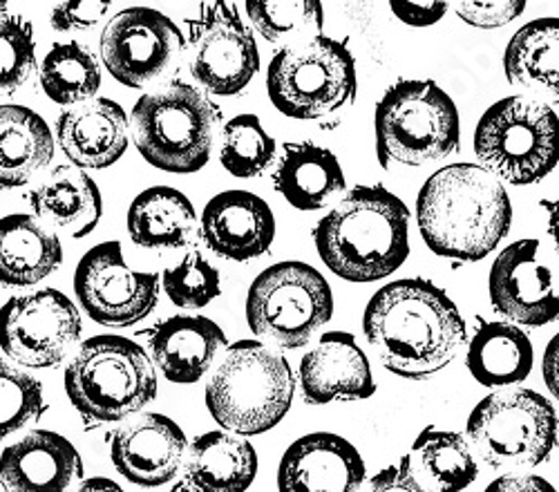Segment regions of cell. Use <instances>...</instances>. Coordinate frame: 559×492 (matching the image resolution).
<instances>
[{
    "instance_id": "bcb514c9",
    "label": "cell",
    "mask_w": 559,
    "mask_h": 492,
    "mask_svg": "<svg viewBox=\"0 0 559 492\" xmlns=\"http://www.w3.org/2000/svg\"><path fill=\"white\" fill-rule=\"evenodd\" d=\"M548 233L559 251V200L548 204Z\"/></svg>"
},
{
    "instance_id": "f35d334b",
    "label": "cell",
    "mask_w": 559,
    "mask_h": 492,
    "mask_svg": "<svg viewBox=\"0 0 559 492\" xmlns=\"http://www.w3.org/2000/svg\"><path fill=\"white\" fill-rule=\"evenodd\" d=\"M461 21L479 29H497L515 19L526 10L524 0H497V3H456L454 5Z\"/></svg>"
},
{
    "instance_id": "7402d4cb",
    "label": "cell",
    "mask_w": 559,
    "mask_h": 492,
    "mask_svg": "<svg viewBox=\"0 0 559 492\" xmlns=\"http://www.w3.org/2000/svg\"><path fill=\"white\" fill-rule=\"evenodd\" d=\"M130 121L110 99H92L68 108L57 121V142L76 168H108L128 148Z\"/></svg>"
},
{
    "instance_id": "83f0119b",
    "label": "cell",
    "mask_w": 559,
    "mask_h": 492,
    "mask_svg": "<svg viewBox=\"0 0 559 492\" xmlns=\"http://www.w3.org/2000/svg\"><path fill=\"white\" fill-rule=\"evenodd\" d=\"M52 157L55 134L38 112L25 106H0V191L29 184Z\"/></svg>"
},
{
    "instance_id": "484cf974",
    "label": "cell",
    "mask_w": 559,
    "mask_h": 492,
    "mask_svg": "<svg viewBox=\"0 0 559 492\" xmlns=\"http://www.w3.org/2000/svg\"><path fill=\"white\" fill-rule=\"evenodd\" d=\"M63 262L59 238L34 215L0 219V283L32 287L52 276Z\"/></svg>"
},
{
    "instance_id": "d4e9b609",
    "label": "cell",
    "mask_w": 559,
    "mask_h": 492,
    "mask_svg": "<svg viewBox=\"0 0 559 492\" xmlns=\"http://www.w3.org/2000/svg\"><path fill=\"white\" fill-rule=\"evenodd\" d=\"M273 184L294 208L320 211L345 191V172L330 148L298 142L285 146Z\"/></svg>"
},
{
    "instance_id": "6da1fadb",
    "label": "cell",
    "mask_w": 559,
    "mask_h": 492,
    "mask_svg": "<svg viewBox=\"0 0 559 492\" xmlns=\"http://www.w3.org/2000/svg\"><path fill=\"white\" fill-rule=\"evenodd\" d=\"M362 332L388 372L426 381L465 343V323L448 293L426 278L394 280L367 302Z\"/></svg>"
},
{
    "instance_id": "4fadbf2b",
    "label": "cell",
    "mask_w": 559,
    "mask_h": 492,
    "mask_svg": "<svg viewBox=\"0 0 559 492\" xmlns=\"http://www.w3.org/2000/svg\"><path fill=\"white\" fill-rule=\"evenodd\" d=\"M81 338V316L59 289L16 296L0 309V347L14 363L48 370L66 361Z\"/></svg>"
},
{
    "instance_id": "9a60e30c",
    "label": "cell",
    "mask_w": 559,
    "mask_h": 492,
    "mask_svg": "<svg viewBox=\"0 0 559 492\" xmlns=\"http://www.w3.org/2000/svg\"><path fill=\"white\" fill-rule=\"evenodd\" d=\"M99 52L115 81L142 89L175 68L183 52V36L166 14L128 8L104 27Z\"/></svg>"
},
{
    "instance_id": "52a82bcc",
    "label": "cell",
    "mask_w": 559,
    "mask_h": 492,
    "mask_svg": "<svg viewBox=\"0 0 559 492\" xmlns=\"http://www.w3.org/2000/svg\"><path fill=\"white\" fill-rule=\"evenodd\" d=\"M66 392L85 419L110 423L144 410L157 394V376L144 347L123 336H95L68 365Z\"/></svg>"
},
{
    "instance_id": "60d3db41",
    "label": "cell",
    "mask_w": 559,
    "mask_h": 492,
    "mask_svg": "<svg viewBox=\"0 0 559 492\" xmlns=\"http://www.w3.org/2000/svg\"><path fill=\"white\" fill-rule=\"evenodd\" d=\"M367 492H432L412 470V459L403 457L396 466H388L369 479Z\"/></svg>"
},
{
    "instance_id": "8992f818",
    "label": "cell",
    "mask_w": 559,
    "mask_h": 492,
    "mask_svg": "<svg viewBox=\"0 0 559 492\" xmlns=\"http://www.w3.org/2000/svg\"><path fill=\"white\" fill-rule=\"evenodd\" d=\"M374 130L383 168H416L445 159L461 146L459 110L435 81L401 79L390 85L377 106Z\"/></svg>"
},
{
    "instance_id": "b9f144b4",
    "label": "cell",
    "mask_w": 559,
    "mask_h": 492,
    "mask_svg": "<svg viewBox=\"0 0 559 492\" xmlns=\"http://www.w3.org/2000/svg\"><path fill=\"white\" fill-rule=\"evenodd\" d=\"M390 10L409 27H430L445 16L448 3H390Z\"/></svg>"
},
{
    "instance_id": "ba28073f",
    "label": "cell",
    "mask_w": 559,
    "mask_h": 492,
    "mask_svg": "<svg viewBox=\"0 0 559 492\" xmlns=\"http://www.w3.org/2000/svg\"><path fill=\"white\" fill-rule=\"evenodd\" d=\"M271 104L292 119H324L349 108L358 93L356 63L345 43L324 34L285 45L266 72Z\"/></svg>"
},
{
    "instance_id": "f546056e",
    "label": "cell",
    "mask_w": 559,
    "mask_h": 492,
    "mask_svg": "<svg viewBox=\"0 0 559 492\" xmlns=\"http://www.w3.org/2000/svg\"><path fill=\"white\" fill-rule=\"evenodd\" d=\"M186 475L198 492H247L258 475L255 447L230 432H206L191 445Z\"/></svg>"
},
{
    "instance_id": "44dd1931",
    "label": "cell",
    "mask_w": 559,
    "mask_h": 492,
    "mask_svg": "<svg viewBox=\"0 0 559 492\" xmlns=\"http://www.w3.org/2000/svg\"><path fill=\"white\" fill-rule=\"evenodd\" d=\"M81 475L76 447L50 430H34L0 455V481L8 492H68Z\"/></svg>"
},
{
    "instance_id": "7bdbcfd3",
    "label": "cell",
    "mask_w": 559,
    "mask_h": 492,
    "mask_svg": "<svg viewBox=\"0 0 559 492\" xmlns=\"http://www.w3.org/2000/svg\"><path fill=\"white\" fill-rule=\"evenodd\" d=\"M484 492H557L552 483L537 475H503Z\"/></svg>"
},
{
    "instance_id": "d590c367",
    "label": "cell",
    "mask_w": 559,
    "mask_h": 492,
    "mask_svg": "<svg viewBox=\"0 0 559 492\" xmlns=\"http://www.w3.org/2000/svg\"><path fill=\"white\" fill-rule=\"evenodd\" d=\"M162 285L179 309H202L222 293L219 272L200 251H191L181 262L166 268Z\"/></svg>"
},
{
    "instance_id": "cb8c5ba5",
    "label": "cell",
    "mask_w": 559,
    "mask_h": 492,
    "mask_svg": "<svg viewBox=\"0 0 559 492\" xmlns=\"http://www.w3.org/2000/svg\"><path fill=\"white\" fill-rule=\"evenodd\" d=\"M34 213L81 240L97 229L104 215V200L95 179L85 170L72 166H57L50 177L29 193Z\"/></svg>"
},
{
    "instance_id": "7dc6e473",
    "label": "cell",
    "mask_w": 559,
    "mask_h": 492,
    "mask_svg": "<svg viewBox=\"0 0 559 492\" xmlns=\"http://www.w3.org/2000/svg\"><path fill=\"white\" fill-rule=\"evenodd\" d=\"M8 8V3H0V12H3Z\"/></svg>"
},
{
    "instance_id": "7a4b0ae2",
    "label": "cell",
    "mask_w": 559,
    "mask_h": 492,
    "mask_svg": "<svg viewBox=\"0 0 559 492\" xmlns=\"http://www.w3.org/2000/svg\"><path fill=\"white\" fill-rule=\"evenodd\" d=\"M424 242L439 257L479 262L510 231L512 204L499 179L477 164H450L428 177L416 200Z\"/></svg>"
},
{
    "instance_id": "c3c4849f",
    "label": "cell",
    "mask_w": 559,
    "mask_h": 492,
    "mask_svg": "<svg viewBox=\"0 0 559 492\" xmlns=\"http://www.w3.org/2000/svg\"><path fill=\"white\" fill-rule=\"evenodd\" d=\"M0 492H5V485H3V481H0Z\"/></svg>"
},
{
    "instance_id": "74e56055",
    "label": "cell",
    "mask_w": 559,
    "mask_h": 492,
    "mask_svg": "<svg viewBox=\"0 0 559 492\" xmlns=\"http://www.w3.org/2000/svg\"><path fill=\"white\" fill-rule=\"evenodd\" d=\"M36 65L32 23L19 14L0 16V95H10L29 79Z\"/></svg>"
},
{
    "instance_id": "ee69618b",
    "label": "cell",
    "mask_w": 559,
    "mask_h": 492,
    "mask_svg": "<svg viewBox=\"0 0 559 492\" xmlns=\"http://www.w3.org/2000/svg\"><path fill=\"white\" fill-rule=\"evenodd\" d=\"M542 372H544V383L548 392L559 400V334H555L544 351V361H542Z\"/></svg>"
},
{
    "instance_id": "603a6c76",
    "label": "cell",
    "mask_w": 559,
    "mask_h": 492,
    "mask_svg": "<svg viewBox=\"0 0 559 492\" xmlns=\"http://www.w3.org/2000/svg\"><path fill=\"white\" fill-rule=\"evenodd\" d=\"M155 365L177 385L198 383L226 347V336L217 323L204 316H175L148 336Z\"/></svg>"
},
{
    "instance_id": "d6a6232c",
    "label": "cell",
    "mask_w": 559,
    "mask_h": 492,
    "mask_svg": "<svg viewBox=\"0 0 559 492\" xmlns=\"http://www.w3.org/2000/svg\"><path fill=\"white\" fill-rule=\"evenodd\" d=\"M414 453L424 475L441 492H463L479 475L473 447L459 432L428 428L418 434Z\"/></svg>"
},
{
    "instance_id": "30bf717a",
    "label": "cell",
    "mask_w": 559,
    "mask_h": 492,
    "mask_svg": "<svg viewBox=\"0 0 559 492\" xmlns=\"http://www.w3.org/2000/svg\"><path fill=\"white\" fill-rule=\"evenodd\" d=\"M468 443L495 470L535 468L557 447L559 419L550 400L533 389L486 396L471 412Z\"/></svg>"
},
{
    "instance_id": "5b68a950",
    "label": "cell",
    "mask_w": 559,
    "mask_h": 492,
    "mask_svg": "<svg viewBox=\"0 0 559 492\" xmlns=\"http://www.w3.org/2000/svg\"><path fill=\"white\" fill-rule=\"evenodd\" d=\"M219 119L202 89L173 81L134 104L130 128L139 155L151 166L189 175L209 164Z\"/></svg>"
},
{
    "instance_id": "f1b7e54d",
    "label": "cell",
    "mask_w": 559,
    "mask_h": 492,
    "mask_svg": "<svg viewBox=\"0 0 559 492\" xmlns=\"http://www.w3.org/2000/svg\"><path fill=\"white\" fill-rule=\"evenodd\" d=\"M130 240L142 249H183L198 233V213L177 189L153 187L139 193L128 208Z\"/></svg>"
},
{
    "instance_id": "7c38bea8",
    "label": "cell",
    "mask_w": 559,
    "mask_h": 492,
    "mask_svg": "<svg viewBox=\"0 0 559 492\" xmlns=\"http://www.w3.org/2000/svg\"><path fill=\"white\" fill-rule=\"evenodd\" d=\"M189 25V68L193 79L215 97H233L253 81L260 52L253 32L230 3H202Z\"/></svg>"
},
{
    "instance_id": "3957f363",
    "label": "cell",
    "mask_w": 559,
    "mask_h": 492,
    "mask_svg": "<svg viewBox=\"0 0 559 492\" xmlns=\"http://www.w3.org/2000/svg\"><path fill=\"white\" fill-rule=\"evenodd\" d=\"M320 260L347 283H377L409 255V211L385 187H356L313 229Z\"/></svg>"
},
{
    "instance_id": "4dcf8cb0",
    "label": "cell",
    "mask_w": 559,
    "mask_h": 492,
    "mask_svg": "<svg viewBox=\"0 0 559 492\" xmlns=\"http://www.w3.org/2000/svg\"><path fill=\"white\" fill-rule=\"evenodd\" d=\"M533 345L528 336L508 323H486L468 347L471 374L484 387H510L528 379L533 370Z\"/></svg>"
},
{
    "instance_id": "836d02e7",
    "label": "cell",
    "mask_w": 559,
    "mask_h": 492,
    "mask_svg": "<svg viewBox=\"0 0 559 492\" xmlns=\"http://www.w3.org/2000/svg\"><path fill=\"white\" fill-rule=\"evenodd\" d=\"M273 159L275 140L262 128V121L255 115H238L224 125L219 161L233 177H258Z\"/></svg>"
},
{
    "instance_id": "4316f807",
    "label": "cell",
    "mask_w": 559,
    "mask_h": 492,
    "mask_svg": "<svg viewBox=\"0 0 559 492\" xmlns=\"http://www.w3.org/2000/svg\"><path fill=\"white\" fill-rule=\"evenodd\" d=\"M503 72L510 85L559 104V19H537L512 34Z\"/></svg>"
},
{
    "instance_id": "ab89813d",
    "label": "cell",
    "mask_w": 559,
    "mask_h": 492,
    "mask_svg": "<svg viewBox=\"0 0 559 492\" xmlns=\"http://www.w3.org/2000/svg\"><path fill=\"white\" fill-rule=\"evenodd\" d=\"M112 3L106 0H83V3H59L52 10L50 23L57 32H83L99 25Z\"/></svg>"
},
{
    "instance_id": "e575fe53",
    "label": "cell",
    "mask_w": 559,
    "mask_h": 492,
    "mask_svg": "<svg viewBox=\"0 0 559 492\" xmlns=\"http://www.w3.org/2000/svg\"><path fill=\"white\" fill-rule=\"evenodd\" d=\"M251 25L269 43H296L318 36L324 25L322 3L296 0V3H247Z\"/></svg>"
},
{
    "instance_id": "ffe728a7",
    "label": "cell",
    "mask_w": 559,
    "mask_h": 492,
    "mask_svg": "<svg viewBox=\"0 0 559 492\" xmlns=\"http://www.w3.org/2000/svg\"><path fill=\"white\" fill-rule=\"evenodd\" d=\"M204 244L233 262L264 255L275 240V217L269 204L249 191L215 195L200 219Z\"/></svg>"
},
{
    "instance_id": "d6986e66",
    "label": "cell",
    "mask_w": 559,
    "mask_h": 492,
    "mask_svg": "<svg viewBox=\"0 0 559 492\" xmlns=\"http://www.w3.org/2000/svg\"><path fill=\"white\" fill-rule=\"evenodd\" d=\"M298 381L309 406L374 396L377 383L365 351L347 332L322 334L300 361Z\"/></svg>"
},
{
    "instance_id": "e0dca14e",
    "label": "cell",
    "mask_w": 559,
    "mask_h": 492,
    "mask_svg": "<svg viewBox=\"0 0 559 492\" xmlns=\"http://www.w3.org/2000/svg\"><path fill=\"white\" fill-rule=\"evenodd\" d=\"M186 434L168 417L139 415L115 430L110 455L115 468L132 483L157 488L173 481L186 457Z\"/></svg>"
},
{
    "instance_id": "5bb4252c",
    "label": "cell",
    "mask_w": 559,
    "mask_h": 492,
    "mask_svg": "<svg viewBox=\"0 0 559 492\" xmlns=\"http://www.w3.org/2000/svg\"><path fill=\"white\" fill-rule=\"evenodd\" d=\"M74 293L87 316L104 327L142 323L159 300V274L136 272L119 242L90 249L74 274Z\"/></svg>"
},
{
    "instance_id": "1f68e13d",
    "label": "cell",
    "mask_w": 559,
    "mask_h": 492,
    "mask_svg": "<svg viewBox=\"0 0 559 492\" xmlns=\"http://www.w3.org/2000/svg\"><path fill=\"white\" fill-rule=\"evenodd\" d=\"M40 87L59 106L92 101L102 87L99 61L83 43H59L40 63Z\"/></svg>"
},
{
    "instance_id": "277c9868",
    "label": "cell",
    "mask_w": 559,
    "mask_h": 492,
    "mask_svg": "<svg viewBox=\"0 0 559 492\" xmlns=\"http://www.w3.org/2000/svg\"><path fill=\"white\" fill-rule=\"evenodd\" d=\"M296 381L287 358L258 340L226 347L219 368L206 385V408L230 434L255 436L287 417Z\"/></svg>"
},
{
    "instance_id": "8fae6325",
    "label": "cell",
    "mask_w": 559,
    "mask_h": 492,
    "mask_svg": "<svg viewBox=\"0 0 559 492\" xmlns=\"http://www.w3.org/2000/svg\"><path fill=\"white\" fill-rule=\"evenodd\" d=\"M332 316V287L305 262H277L264 268L247 296L251 332L285 349L309 345Z\"/></svg>"
},
{
    "instance_id": "ac0fdd59",
    "label": "cell",
    "mask_w": 559,
    "mask_h": 492,
    "mask_svg": "<svg viewBox=\"0 0 559 492\" xmlns=\"http://www.w3.org/2000/svg\"><path fill=\"white\" fill-rule=\"evenodd\" d=\"M362 481V457L347 439L332 432L298 439L277 468L280 492H358Z\"/></svg>"
},
{
    "instance_id": "9c48e42d",
    "label": "cell",
    "mask_w": 559,
    "mask_h": 492,
    "mask_svg": "<svg viewBox=\"0 0 559 492\" xmlns=\"http://www.w3.org/2000/svg\"><path fill=\"white\" fill-rule=\"evenodd\" d=\"M475 153L499 182L537 184L559 164V117L544 101L506 97L479 119Z\"/></svg>"
},
{
    "instance_id": "2e32d148",
    "label": "cell",
    "mask_w": 559,
    "mask_h": 492,
    "mask_svg": "<svg viewBox=\"0 0 559 492\" xmlns=\"http://www.w3.org/2000/svg\"><path fill=\"white\" fill-rule=\"evenodd\" d=\"M488 289L495 311L515 327H546L559 319V287L537 240L506 247L492 262Z\"/></svg>"
},
{
    "instance_id": "f6af8a7d",
    "label": "cell",
    "mask_w": 559,
    "mask_h": 492,
    "mask_svg": "<svg viewBox=\"0 0 559 492\" xmlns=\"http://www.w3.org/2000/svg\"><path fill=\"white\" fill-rule=\"evenodd\" d=\"M76 492H126V490H123L119 483H115L112 479L95 477V479L83 481Z\"/></svg>"
},
{
    "instance_id": "8d00e7d4",
    "label": "cell",
    "mask_w": 559,
    "mask_h": 492,
    "mask_svg": "<svg viewBox=\"0 0 559 492\" xmlns=\"http://www.w3.org/2000/svg\"><path fill=\"white\" fill-rule=\"evenodd\" d=\"M43 412V387L27 372L0 361V439L23 430Z\"/></svg>"
}]
</instances>
